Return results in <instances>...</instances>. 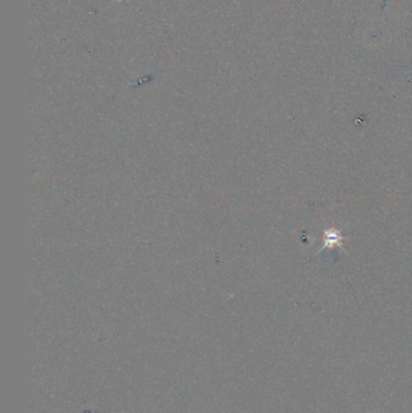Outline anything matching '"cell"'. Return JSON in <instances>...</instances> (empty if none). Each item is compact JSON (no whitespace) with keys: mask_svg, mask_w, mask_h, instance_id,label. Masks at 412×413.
<instances>
[{"mask_svg":"<svg viewBox=\"0 0 412 413\" xmlns=\"http://www.w3.org/2000/svg\"><path fill=\"white\" fill-rule=\"evenodd\" d=\"M326 235V240H324V245H323V249L326 248H333L335 245H340L341 242L344 241V237L341 235L340 231H337L335 228H331V230H326L324 232Z\"/></svg>","mask_w":412,"mask_h":413,"instance_id":"cell-1","label":"cell"}]
</instances>
